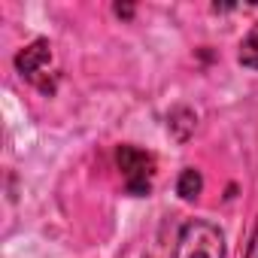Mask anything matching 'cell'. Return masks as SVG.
Segmentation results:
<instances>
[{"instance_id":"cell-3","label":"cell","mask_w":258,"mask_h":258,"mask_svg":"<svg viewBox=\"0 0 258 258\" xmlns=\"http://www.w3.org/2000/svg\"><path fill=\"white\" fill-rule=\"evenodd\" d=\"M49 61H52V46H49L46 40H34L28 49H22V52L16 55V67H19V73L28 76V79H37V73H40L43 67H49Z\"/></svg>"},{"instance_id":"cell-5","label":"cell","mask_w":258,"mask_h":258,"mask_svg":"<svg viewBox=\"0 0 258 258\" xmlns=\"http://www.w3.org/2000/svg\"><path fill=\"white\" fill-rule=\"evenodd\" d=\"M201 188H204V176H201L195 167H185V170L179 173V182H176V195H179L182 201H195V198L201 195Z\"/></svg>"},{"instance_id":"cell-6","label":"cell","mask_w":258,"mask_h":258,"mask_svg":"<svg viewBox=\"0 0 258 258\" xmlns=\"http://www.w3.org/2000/svg\"><path fill=\"white\" fill-rule=\"evenodd\" d=\"M249 258H258V231L252 237V246H249Z\"/></svg>"},{"instance_id":"cell-4","label":"cell","mask_w":258,"mask_h":258,"mask_svg":"<svg viewBox=\"0 0 258 258\" xmlns=\"http://www.w3.org/2000/svg\"><path fill=\"white\" fill-rule=\"evenodd\" d=\"M237 61L249 70H258V22L249 28V34L243 37L240 43V52H237Z\"/></svg>"},{"instance_id":"cell-2","label":"cell","mask_w":258,"mask_h":258,"mask_svg":"<svg viewBox=\"0 0 258 258\" xmlns=\"http://www.w3.org/2000/svg\"><path fill=\"white\" fill-rule=\"evenodd\" d=\"M115 164L124 176V185L131 195H149L152 188V173H155V158L146 152V149H137V146H118L115 152Z\"/></svg>"},{"instance_id":"cell-1","label":"cell","mask_w":258,"mask_h":258,"mask_svg":"<svg viewBox=\"0 0 258 258\" xmlns=\"http://www.w3.org/2000/svg\"><path fill=\"white\" fill-rule=\"evenodd\" d=\"M225 255V240L222 231L204 219H191L179 228L173 258H222Z\"/></svg>"}]
</instances>
